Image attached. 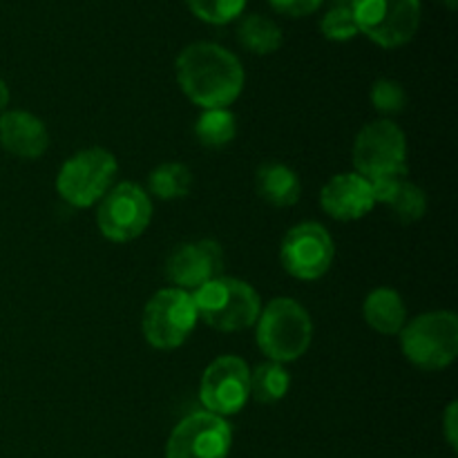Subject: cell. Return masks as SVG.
<instances>
[{
    "mask_svg": "<svg viewBox=\"0 0 458 458\" xmlns=\"http://www.w3.org/2000/svg\"><path fill=\"white\" fill-rule=\"evenodd\" d=\"M237 40L244 49L258 56H268V54L277 52L284 40L282 30L267 16L259 13H250V16L242 18L237 25Z\"/></svg>",
    "mask_w": 458,
    "mask_h": 458,
    "instance_id": "obj_18",
    "label": "cell"
},
{
    "mask_svg": "<svg viewBox=\"0 0 458 458\" xmlns=\"http://www.w3.org/2000/svg\"><path fill=\"white\" fill-rule=\"evenodd\" d=\"M255 191L267 204L276 208H289L300 201L302 182L298 173L280 161H267L255 170Z\"/></svg>",
    "mask_w": 458,
    "mask_h": 458,
    "instance_id": "obj_16",
    "label": "cell"
},
{
    "mask_svg": "<svg viewBox=\"0 0 458 458\" xmlns=\"http://www.w3.org/2000/svg\"><path fill=\"white\" fill-rule=\"evenodd\" d=\"M401 179L403 177H385V179H376V182H371V192H374L376 206L378 204L387 206L389 201H392V197H394V192H396Z\"/></svg>",
    "mask_w": 458,
    "mask_h": 458,
    "instance_id": "obj_27",
    "label": "cell"
},
{
    "mask_svg": "<svg viewBox=\"0 0 458 458\" xmlns=\"http://www.w3.org/2000/svg\"><path fill=\"white\" fill-rule=\"evenodd\" d=\"M371 103L385 116L401 114L407 107V92L398 81L378 79L371 85Z\"/></svg>",
    "mask_w": 458,
    "mask_h": 458,
    "instance_id": "obj_25",
    "label": "cell"
},
{
    "mask_svg": "<svg viewBox=\"0 0 458 458\" xmlns=\"http://www.w3.org/2000/svg\"><path fill=\"white\" fill-rule=\"evenodd\" d=\"M291 389V374L280 362L267 360L250 369V398L262 405H276Z\"/></svg>",
    "mask_w": 458,
    "mask_h": 458,
    "instance_id": "obj_20",
    "label": "cell"
},
{
    "mask_svg": "<svg viewBox=\"0 0 458 458\" xmlns=\"http://www.w3.org/2000/svg\"><path fill=\"white\" fill-rule=\"evenodd\" d=\"M387 206L392 208V215L398 222L414 224L419 219H423V215L428 213V195L416 183L401 179V183H398L396 192H394L392 201Z\"/></svg>",
    "mask_w": 458,
    "mask_h": 458,
    "instance_id": "obj_22",
    "label": "cell"
},
{
    "mask_svg": "<svg viewBox=\"0 0 458 458\" xmlns=\"http://www.w3.org/2000/svg\"><path fill=\"white\" fill-rule=\"evenodd\" d=\"M9 101H12V92H9L7 83H4V81L0 79V116H3L4 112H7Z\"/></svg>",
    "mask_w": 458,
    "mask_h": 458,
    "instance_id": "obj_29",
    "label": "cell"
},
{
    "mask_svg": "<svg viewBox=\"0 0 458 458\" xmlns=\"http://www.w3.org/2000/svg\"><path fill=\"white\" fill-rule=\"evenodd\" d=\"M362 318L378 334L398 335L407 322V307L403 302V295L389 286H378L362 302Z\"/></svg>",
    "mask_w": 458,
    "mask_h": 458,
    "instance_id": "obj_17",
    "label": "cell"
},
{
    "mask_svg": "<svg viewBox=\"0 0 458 458\" xmlns=\"http://www.w3.org/2000/svg\"><path fill=\"white\" fill-rule=\"evenodd\" d=\"M334 258V237L318 222L295 224L280 246V262L284 271L302 282H316L327 276Z\"/></svg>",
    "mask_w": 458,
    "mask_h": 458,
    "instance_id": "obj_10",
    "label": "cell"
},
{
    "mask_svg": "<svg viewBox=\"0 0 458 458\" xmlns=\"http://www.w3.org/2000/svg\"><path fill=\"white\" fill-rule=\"evenodd\" d=\"M443 434H445V441L452 450L458 447V403L452 401L447 405L445 414H443Z\"/></svg>",
    "mask_w": 458,
    "mask_h": 458,
    "instance_id": "obj_28",
    "label": "cell"
},
{
    "mask_svg": "<svg viewBox=\"0 0 458 458\" xmlns=\"http://www.w3.org/2000/svg\"><path fill=\"white\" fill-rule=\"evenodd\" d=\"M195 137L204 148L228 146L237 137V119L228 107H213L204 110L195 123Z\"/></svg>",
    "mask_w": 458,
    "mask_h": 458,
    "instance_id": "obj_21",
    "label": "cell"
},
{
    "mask_svg": "<svg viewBox=\"0 0 458 458\" xmlns=\"http://www.w3.org/2000/svg\"><path fill=\"white\" fill-rule=\"evenodd\" d=\"M192 188V173L179 161H165L157 165L148 177V195L161 201H174L188 197Z\"/></svg>",
    "mask_w": 458,
    "mask_h": 458,
    "instance_id": "obj_19",
    "label": "cell"
},
{
    "mask_svg": "<svg viewBox=\"0 0 458 458\" xmlns=\"http://www.w3.org/2000/svg\"><path fill=\"white\" fill-rule=\"evenodd\" d=\"M224 271V250L215 240H197L182 244L165 262V276L177 289L197 291Z\"/></svg>",
    "mask_w": 458,
    "mask_h": 458,
    "instance_id": "obj_13",
    "label": "cell"
},
{
    "mask_svg": "<svg viewBox=\"0 0 458 458\" xmlns=\"http://www.w3.org/2000/svg\"><path fill=\"white\" fill-rule=\"evenodd\" d=\"M116 170V157L106 148L79 150L58 170V197L74 208H92L114 186Z\"/></svg>",
    "mask_w": 458,
    "mask_h": 458,
    "instance_id": "obj_5",
    "label": "cell"
},
{
    "mask_svg": "<svg viewBox=\"0 0 458 458\" xmlns=\"http://www.w3.org/2000/svg\"><path fill=\"white\" fill-rule=\"evenodd\" d=\"M177 83L186 98L201 110L228 107L240 98L246 74L240 58L217 43H192L174 63Z\"/></svg>",
    "mask_w": 458,
    "mask_h": 458,
    "instance_id": "obj_1",
    "label": "cell"
},
{
    "mask_svg": "<svg viewBox=\"0 0 458 458\" xmlns=\"http://www.w3.org/2000/svg\"><path fill=\"white\" fill-rule=\"evenodd\" d=\"M403 356L423 371L447 369L458 356V318L454 311H428L407 320L398 334Z\"/></svg>",
    "mask_w": 458,
    "mask_h": 458,
    "instance_id": "obj_4",
    "label": "cell"
},
{
    "mask_svg": "<svg viewBox=\"0 0 458 458\" xmlns=\"http://www.w3.org/2000/svg\"><path fill=\"white\" fill-rule=\"evenodd\" d=\"M192 300H195L199 320L224 334L250 329L262 311L258 291L240 277H215L192 291Z\"/></svg>",
    "mask_w": 458,
    "mask_h": 458,
    "instance_id": "obj_3",
    "label": "cell"
},
{
    "mask_svg": "<svg viewBox=\"0 0 458 458\" xmlns=\"http://www.w3.org/2000/svg\"><path fill=\"white\" fill-rule=\"evenodd\" d=\"M353 165L367 182L407 174V137L389 119L367 123L353 141Z\"/></svg>",
    "mask_w": 458,
    "mask_h": 458,
    "instance_id": "obj_6",
    "label": "cell"
},
{
    "mask_svg": "<svg viewBox=\"0 0 458 458\" xmlns=\"http://www.w3.org/2000/svg\"><path fill=\"white\" fill-rule=\"evenodd\" d=\"M186 4L199 21L210 25H226L242 16L246 0H186Z\"/></svg>",
    "mask_w": 458,
    "mask_h": 458,
    "instance_id": "obj_23",
    "label": "cell"
},
{
    "mask_svg": "<svg viewBox=\"0 0 458 458\" xmlns=\"http://www.w3.org/2000/svg\"><path fill=\"white\" fill-rule=\"evenodd\" d=\"M199 322L195 300L188 291L168 286L148 300L143 309L141 329L150 347L159 352L182 347Z\"/></svg>",
    "mask_w": 458,
    "mask_h": 458,
    "instance_id": "obj_7",
    "label": "cell"
},
{
    "mask_svg": "<svg viewBox=\"0 0 458 458\" xmlns=\"http://www.w3.org/2000/svg\"><path fill=\"white\" fill-rule=\"evenodd\" d=\"M0 146L18 159H40L49 148L43 121L25 110H7L0 116Z\"/></svg>",
    "mask_w": 458,
    "mask_h": 458,
    "instance_id": "obj_15",
    "label": "cell"
},
{
    "mask_svg": "<svg viewBox=\"0 0 458 458\" xmlns=\"http://www.w3.org/2000/svg\"><path fill=\"white\" fill-rule=\"evenodd\" d=\"M447 9H456V0H441Z\"/></svg>",
    "mask_w": 458,
    "mask_h": 458,
    "instance_id": "obj_30",
    "label": "cell"
},
{
    "mask_svg": "<svg viewBox=\"0 0 458 458\" xmlns=\"http://www.w3.org/2000/svg\"><path fill=\"white\" fill-rule=\"evenodd\" d=\"M313 322L307 309L293 298H276L259 311L255 340L268 360L293 362L311 347Z\"/></svg>",
    "mask_w": 458,
    "mask_h": 458,
    "instance_id": "obj_2",
    "label": "cell"
},
{
    "mask_svg": "<svg viewBox=\"0 0 458 458\" xmlns=\"http://www.w3.org/2000/svg\"><path fill=\"white\" fill-rule=\"evenodd\" d=\"M358 31L385 49L410 43L420 25L419 0H352Z\"/></svg>",
    "mask_w": 458,
    "mask_h": 458,
    "instance_id": "obj_8",
    "label": "cell"
},
{
    "mask_svg": "<svg viewBox=\"0 0 458 458\" xmlns=\"http://www.w3.org/2000/svg\"><path fill=\"white\" fill-rule=\"evenodd\" d=\"M268 3H271V7L276 12L284 13V16L302 18L316 12L325 0H268Z\"/></svg>",
    "mask_w": 458,
    "mask_h": 458,
    "instance_id": "obj_26",
    "label": "cell"
},
{
    "mask_svg": "<svg viewBox=\"0 0 458 458\" xmlns=\"http://www.w3.org/2000/svg\"><path fill=\"white\" fill-rule=\"evenodd\" d=\"M233 429L226 419L210 411H192L179 420L165 443V458H228Z\"/></svg>",
    "mask_w": 458,
    "mask_h": 458,
    "instance_id": "obj_11",
    "label": "cell"
},
{
    "mask_svg": "<svg viewBox=\"0 0 458 458\" xmlns=\"http://www.w3.org/2000/svg\"><path fill=\"white\" fill-rule=\"evenodd\" d=\"M250 398V369L240 356H219L206 367L199 401L206 411L222 419L237 414Z\"/></svg>",
    "mask_w": 458,
    "mask_h": 458,
    "instance_id": "obj_12",
    "label": "cell"
},
{
    "mask_svg": "<svg viewBox=\"0 0 458 458\" xmlns=\"http://www.w3.org/2000/svg\"><path fill=\"white\" fill-rule=\"evenodd\" d=\"M152 222V199L132 182L114 183L97 204V226L106 240L128 244L148 231Z\"/></svg>",
    "mask_w": 458,
    "mask_h": 458,
    "instance_id": "obj_9",
    "label": "cell"
},
{
    "mask_svg": "<svg viewBox=\"0 0 458 458\" xmlns=\"http://www.w3.org/2000/svg\"><path fill=\"white\" fill-rule=\"evenodd\" d=\"M320 31L327 40H334V43H344V40H352L360 34L349 4H338V7L329 9L322 16Z\"/></svg>",
    "mask_w": 458,
    "mask_h": 458,
    "instance_id": "obj_24",
    "label": "cell"
},
{
    "mask_svg": "<svg viewBox=\"0 0 458 458\" xmlns=\"http://www.w3.org/2000/svg\"><path fill=\"white\" fill-rule=\"evenodd\" d=\"M320 206L329 217L338 222H356L376 208L371 182L358 173L334 174L322 186Z\"/></svg>",
    "mask_w": 458,
    "mask_h": 458,
    "instance_id": "obj_14",
    "label": "cell"
}]
</instances>
